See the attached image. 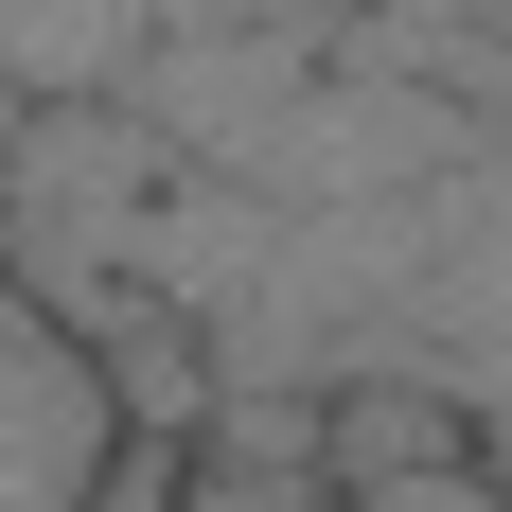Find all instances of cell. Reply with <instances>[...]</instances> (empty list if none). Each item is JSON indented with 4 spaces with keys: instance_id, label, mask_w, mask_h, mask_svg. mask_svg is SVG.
Listing matches in <instances>:
<instances>
[{
    "instance_id": "cell-1",
    "label": "cell",
    "mask_w": 512,
    "mask_h": 512,
    "mask_svg": "<svg viewBox=\"0 0 512 512\" xmlns=\"http://www.w3.org/2000/svg\"><path fill=\"white\" fill-rule=\"evenodd\" d=\"M106 442H124V389L71 336V301L18 265V230H0V512H71Z\"/></svg>"
},
{
    "instance_id": "cell-2",
    "label": "cell",
    "mask_w": 512,
    "mask_h": 512,
    "mask_svg": "<svg viewBox=\"0 0 512 512\" xmlns=\"http://www.w3.org/2000/svg\"><path fill=\"white\" fill-rule=\"evenodd\" d=\"M318 460H336V512H512V477L477 460L442 407H389V389H354V407L318 424Z\"/></svg>"
},
{
    "instance_id": "cell-3",
    "label": "cell",
    "mask_w": 512,
    "mask_h": 512,
    "mask_svg": "<svg viewBox=\"0 0 512 512\" xmlns=\"http://www.w3.org/2000/svg\"><path fill=\"white\" fill-rule=\"evenodd\" d=\"M142 18H177V0H0V71H18L36 106L124 89V71H142Z\"/></svg>"
},
{
    "instance_id": "cell-4",
    "label": "cell",
    "mask_w": 512,
    "mask_h": 512,
    "mask_svg": "<svg viewBox=\"0 0 512 512\" xmlns=\"http://www.w3.org/2000/svg\"><path fill=\"white\" fill-rule=\"evenodd\" d=\"M71 512H195V424H124Z\"/></svg>"
},
{
    "instance_id": "cell-5",
    "label": "cell",
    "mask_w": 512,
    "mask_h": 512,
    "mask_svg": "<svg viewBox=\"0 0 512 512\" xmlns=\"http://www.w3.org/2000/svg\"><path fill=\"white\" fill-rule=\"evenodd\" d=\"M195 512H336V477H195Z\"/></svg>"
},
{
    "instance_id": "cell-6",
    "label": "cell",
    "mask_w": 512,
    "mask_h": 512,
    "mask_svg": "<svg viewBox=\"0 0 512 512\" xmlns=\"http://www.w3.org/2000/svg\"><path fill=\"white\" fill-rule=\"evenodd\" d=\"M230 18H248V0H230Z\"/></svg>"
}]
</instances>
